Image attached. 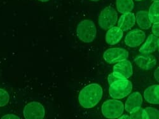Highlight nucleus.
<instances>
[{
	"label": "nucleus",
	"instance_id": "nucleus-1",
	"mask_svg": "<svg viewBox=\"0 0 159 119\" xmlns=\"http://www.w3.org/2000/svg\"><path fill=\"white\" fill-rule=\"evenodd\" d=\"M103 91L101 86L98 84H91L85 87L80 92L78 101L82 107L90 109L100 102Z\"/></svg>",
	"mask_w": 159,
	"mask_h": 119
},
{
	"label": "nucleus",
	"instance_id": "nucleus-2",
	"mask_svg": "<svg viewBox=\"0 0 159 119\" xmlns=\"http://www.w3.org/2000/svg\"><path fill=\"white\" fill-rule=\"evenodd\" d=\"M97 30L96 25L90 20H84L80 22L76 28L78 38L84 43H89L94 40Z\"/></svg>",
	"mask_w": 159,
	"mask_h": 119
},
{
	"label": "nucleus",
	"instance_id": "nucleus-3",
	"mask_svg": "<svg viewBox=\"0 0 159 119\" xmlns=\"http://www.w3.org/2000/svg\"><path fill=\"white\" fill-rule=\"evenodd\" d=\"M132 84L127 79L118 80L111 84L109 88L110 96L116 99H123L131 93Z\"/></svg>",
	"mask_w": 159,
	"mask_h": 119
},
{
	"label": "nucleus",
	"instance_id": "nucleus-4",
	"mask_svg": "<svg viewBox=\"0 0 159 119\" xmlns=\"http://www.w3.org/2000/svg\"><path fill=\"white\" fill-rule=\"evenodd\" d=\"M102 113L107 118H117L120 117L124 112V103L115 99L106 101L102 105Z\"/></svg>",
	"mask_w": 159,
	"mask_h": 119
},
{
	"label": "nucleus",
	"instance_id": "nucleus-5",
	"mask_svg": "<svg viewBox=\"0 0 159 119\" xmlns=\"http://www.w3.org/2000/svg\"><path fill=\"white\" fill-rule=\"evenodd\" d=\"M118 20V14L112 7L104 8L100 13L98 23L104 30H107L115 26Z\"/></svg>",
	"mask_w": 159,
	"mask_h": 119
},
{
	"label": "nucleus",
	"instance_id": "nucleus-6",
	"mask_svg": "<svg viewBox=\"0 0 159 119\" xmlns=\"http://www.w3.org/2000/svg\"><path fill=\"white\" fill-rule=\"evenodd\" d=\"M23 114L27 119H42L45 117V110L41 103L33 101L25 105Z\"/></svg>",
	"mask_w": 159,
	"mask_h": 119
},
{
	"label": "nucleus",
	"instance_id": "nucleus-7",
	"mask_svg": "<svg viewBox=\"0 0 159 119\" xmlns=\"http://www.w3.org/2000/svg\"><path fill=\"white\" fill-rule=\"evenodd\" d=\"M129 57V52L122 48H111L104 52L103 58L109 64H114L127 59Z\"/></svg>",
	"mask_w": 159,
	"mask_h": 119
},
{
	"label": "nucleus",
	"instance_id": "nucleus-8",
	"mask_svg": "<svg viewBox=\"0 0 159 119\" xmlns=\"http://www.w3.org/2000/svg\"><path fill=\"white\" fill-rule=\"evenodd\" d=\"M146 38L145 33L136 29L129 31L125 37V43L130 48H136L141 45Z\"/></svg>",
	"mask_w": 159,
	"mask_h": 119
},
{
	"label": "nucleus",
	"instance_id": "nucleus-9",
	"mask_svg": "<svg viewBox=\"0 0 159 119\" xmlns=\"http://www.w3.org/2000/svg\"><path fill=\"white\" fill-rule=\"evenodd\" d=\"M143 103V97L138 92L132 93L127 98L125 104V110L127 112L132 113L139 110Z\"/></svg>",
	"mask_w": 159,
	"mask_h": 119
},
{
	"label": "nucleus",
	"instance_id": "nucleus-10",
	"mask_svg": "<svg viewBox=\"0 0 159 119\" xmlns=\"http://www.w3.org/2000/svg\"><path fill=\"white\" fill-rule=\"evenodd\" d=\"M113 72L116 73L124 79H128L133 73L131 62L127 59L118 62L113 66Z\"/></svg>",
	"mask_w": 159,
	"mask_h": 119
},
{
	"label": "nucleus",
	"instance_id": "nucleus-11",
	"mask_svg": "<svg viewBox=\"0 0 159 119\" xmlns=\"http://www.w3.org/2000/svg\"><path fill=\"white\" fill-rule=\"evenodd\" d=\"M158 37L153 34H150L144 43L140 47L139 52L142 55H149L158 49Z\"/></svg>",
	"mask_w": 159,
	"mask_h": 119
},
{
	"label": "nucleus",
	"instance_id": "nucleus-12",
	"mask_svg": "<svg viewBox=\"0 0 159 119\" xmlns=\"http://www.w3.org/2000/svg\"><path fill=\"white\" fill-rule=\"evenodd\" d=\"M134 62L141 69L150 70L153 69L157 64V59L152 55H141L135 58Z\"/></svg>",
	"mask_w": 159,
	"mask_h": 119
},
{
	"label": "nucleus",
	"instance_id": "nucleus-13",
	"mask_svg": "<svg viewBox=\"0 0 159 119\" xmlns=\"http://www.w3.org/2000/svg\"><path fill=\"white\" fill-rule=\"evenodd\" d=\"M136 23V16L132 12L124 14L119 19L118 27L123 31H127L130 30Z\"/></svg>",
	"mask_w": 159,
	"mask_h": 119
},
{
	"label": "nucleus",
	"instance_id": "nucleus-14",
	"mask_svg": "<svg viewBox=\"0 0 159 119\" xmlns=\"http://www.w3.org/2000/svg\"><path fill=\"white\" fill-rule=\"evenodd\" d=\"M124 36V31L117 27L111 28L106 34V42L110 45H114L120 42Z\"/></svg>",
	"mask_w": 159,
	"mask_h": 119
},
{
	"label": "nucleus",
	"instance_id": "nucleus-15",
	"mask_svg": "<svg viewBox=\"0 0 159 119\" xmlns=\"http://www.w3.org/2000/svg\"><path fill=\"white\" fill-rule=\"evenodd\" d=\"M144 99L152 104H159V86L153 85L146 89L144 92Z\"/></svg>",
	"mask_w": 159,
	"mask_h": 119
},
{
	"label": "nucleus",
	"instance_id": "nucleus-16",
	"mask_svg": "<svg viewBox=\"0 0 159 119\" xmlns=\"http://www.w3.org/2000/svg\"><path fill=\"white\" fill-rule=\"evenodd\" d=\"M136 21L137 22L139 28L143 30H148L152 27V22L149 19L148 11H139L136 16Z\"/></svg>",
	"mask_w": 159,
	"mask_h": 119
},
{
	"label": "nucleus",
	"instance_id": "nucleus-17",
	"mask_svg": "<svg viewBox=\"0 0 159 119\" xmlns=\"http://www.w3.org/2000/svg\"><path fill=\"white\" fill-rule=\"evenodd\" d=\"M116 8L121 14H126L130 12L134 7L133 0H116Z\"/></svg>",
	"mask_w": 159,
	"mask_h": 119
},
{
	"label": "nucleus",
	"instance_id": "nucleus-18",
	"mask_svg": "<svg viewBox=\"0 0 159 119\" xmlns=\"http://www.w3.org/2000/svg\"><path fill=\"white\" fill-rule=\"evenodd\" d=\"M159 2H154L149 8L148 11V17L152 23H157L159 22Z\"/></svg>",
	"mask_w": 159,
	"mask_h": 119
},
{
	"label": "nucleus",
	"instance_id": "nucleus-19",
	"mask_svg": "<svg viewBox=\"0 0 159 119\" xmlns=\"http://www.w3.org/2000/svg\"><path fill=\"white\" fill-rule=\"evenodd\" d=\"M144 118H159L158 110L153 107H147L144 109Z\"/></svg>",
	"mask_w": 159,
	"mask_h": 119
},
{
	"label": "nucleus",
	"instance_id": "nucleus-20",
	"mask_svg": "<svg viewBox=\"0 0 159 119\" xmlns=\"http://www.w3.org/2000/svg\"><path fill=\"white\" fill-rule=\"evenodd\" d=\"M10 101V95L3 89H0V107L6 106Z\"/></svg>",
	"mask_w": 159,
	"mask_h": 119
},
{
	"label": "nucleus",
	"instance_id": "nucleus-21",
	"mask_svg": "<svg viewBox=\"0 0 159 119\" xmlns=\"http://www.w3.org/2000/svg\"><path fill=\"white\" fill-rule=\"evenodd\" d=\"M130 118H144V111L141 107L137 111L130 113Z\"/></svg>",
	"mask_w": 159,
	"mask_h": 119
},
{
	"label": "nucleus",
	"instance_id": "nucleus-22",
	"mask_svg": "<svg viewBox=\"0 0 159 119\" xmlns=\"http://www.w3.org/2000/svg\"><path fill=\"white\" fill-rule=\"evenodd\" d=\"M122 79H124V78L119 75L118 74H117L115 72H113L109 75V76L108 77V84L110 85L116 80H122Z\"/></svg>",
	"mask_w": 159,
	"mask_h": 119
},
{
	"label": "nucleus",
	"instance_id": "nucleus-23",
	"mask_svg": "<svg viewBox=\"0 0 159 119\" xmlns=\"http://www.w3.org/2000/svg\"><path fill=\"white\" fill-rule=\"evenodd\" d=\"M159 25H158V22L157 23H154L153 25H152V33L153 34H154L155 36L158 37L159 36Z\"/></svg>",
	"mask_w": 159,
	"mask_h": 119
},
{
	"label": "nucleus",
	"instance_id": "nucleus-24",
	"mask_svg": "<svg viewBox=\"0 0 159 119\" xmlns=\"http://www.w3.org/2000/svg\"><path fill=\"white\" fill-rule=\"evenodd\" d=\"M2 118H16V119H19L20 118V117H19V116H17V115H14V114H7V115H4V116H3L2 117Z\"/></svg>",
	"mask_w": 159,
	"mask_h": 119
},
{
	"label": "nucleus",
	"instance_id": "nucleus-25",
	"mask_svg": "<svg viewBox=\"0 0 159 119\" xmlns=\"http://www.w3.org/2000/svg\"><path fill=\"white\" fill-rule=\"evenodd\" d=\"M158 70H159V69H158V68H157L156 70H155V72H154V76H155V79H156V80L158 82V78H159V73H158Z\"/></svg>",
	"mask_w": 159,
	"mask_h": 119
},
{
	"label": "nucleus",
	"instance_id": "nucleus-26",
	"mask_svg": "<svg viewBox=\"0 0 159 119\" xmlns=\"http://www.w3.org/2000/svg\"><path fill=\"white\" fill-rule=\"evenodd\" d=\"M120 119H123V118H130V116L127 115H121L120 117H118Z\"/></svg>",
	"mask_w": 159,
	"mask_h": 119
},
{
	"label": "nucleus",
	"instance_id": "nucleus-27",
	"mask_svg": "<svg viewBox=\"0 0 159 119\" xmlns=\"http://www.w3.org/2000/svg\"><path fill=\"white\" fill-rule=\"evenodd\" d=\"M38 1L42 2H48L50 1V0H38Z\"/></svg>",
	"mask_w": 159,
	"mask_h": 119
},
{
	"label": "nucleus",
	"instance_id": "nucleus-28",
	"mask_svg": "<svg viewBox=\"0 0 159 119\" xmlns=\"http://www.w3.org/2000/svg\"><path fill=\"white\" fill-rule=\"evenodd\" d=\"M90 1H92V2H98V1H99V0H90Z\"/></svg>",
	"mask_w": 159,
	"mask_h": 119
},
{
	"label": "nucleus",
	"instance_id": "nucleus-29",
	"mask_svg": "<svg viewBox=\"0 0 159 119\" xmlns=\"http://www.w3.org/2000/svg\"><path fill=\"white\" fill-rule=\"evenodd\" d=\"M135 1H136V2H140V1H142V0H135Z\"/></svg>",
	"mask_w": 159,
	"mask_h": 119
},
{
	"label": "nucleus",
	"instance_id": "nucleus-30",
	"mask_svg": "<svg viewBox=\"0 0 159 119\" xmlns=\"http://www.w3.org/2000/svg\"><path fill=\"white\" fill-rule=\"evenodd\" d=\"M152 1H153V2H156V1H158V0H152Z\"/></svg>",
	"mask_w": 159,
	"mask_h": 119
}]
</instances>
